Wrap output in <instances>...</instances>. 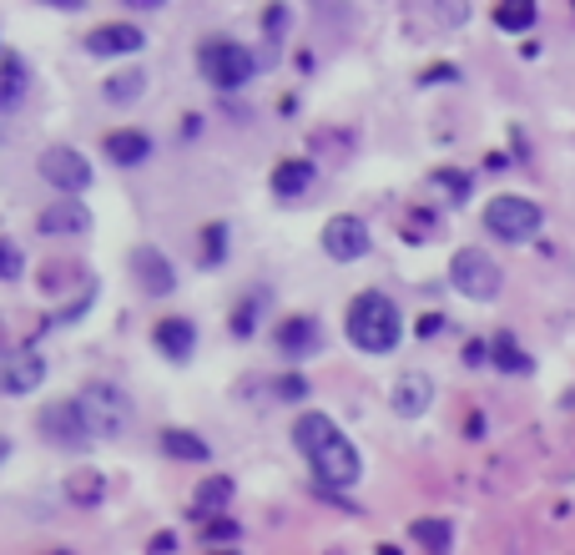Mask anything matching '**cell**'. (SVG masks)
<instances>
[{"instance_id": "obj_1", "label": "cell", "mask_w": 575, "mask_h": 555, "mask_svg": "<svg viewBox=\"0 0 575 555\" xmlns=\"http://www.w3.org/2000/svg\"><path fill=\"white\" fill-rule=\"evenodd\" d=\"M293 445L303 450V460H308V470H314V480L324 489H349V485H359V475H364V460H359V450H353V439L318 410L298 414V424H293Z\"/></svg>"}, {"instance_id": "obj_2", "label": "cell", "mask_w": 575, "mask_h": 555, "mask_svg": "<svg viewBox=\"0 0 575 555\" xmlns=\"http://www.w3.org/2000/svg\"><path fill=\"white\" fill-rule=\"evenodd\" d=\"M343 329H349V344H359L364 354H394L404 339V318L389 293H359L343 314Z\"/></svg>"}, {"instance_id": "obj_3", "label": "cell", "mask_w": 575, "mask_h": 555, "mask_svg": "<svg viewBox=\"0 0 575 555\" xmlns=\"http://www.w3.org/2000/svg\"><path fill=\"white\" fill-rule=\"evenodd\" d=\"M197 67L202 76L218 86V92H243L253 76H258V56L248 46H237V40H208L202 51H197Z\"/></svg>"}, {"instance_id": "obj_4", "label": "cell", "mask_w": 575, "mask_h": 555, "mask_svg": "<svg viewBox=\"0 0 575 555\" xmlns=\"http://www.w3.org/2000/svg\"><path fill=\"white\" fill-rule=\"evenodd\" d=\"M81 414H86V424H92L96 439H117L121 429L131 424V399L121 383H106V379H92L86 389L77 394Z\"/></svg>"}, {"instance_id": "obj_5", "label": "cell", "mask_w": 575, "mask_h": 555, "mask_svg": "<svg viewBox=\"0 0 575 555\" xmlns=\"http://www.w3.org/2000/svg\"><path fill=\"white\" fill-rule=\"evenodd\" d=\"M449 283H455V293L474 298V304H495L500 288H505V273H500V263L490 252L459 248L455 258H449Z\"/></svg>"}, {"instance_id": "obj_6", "label": "cell", "mask_w": 575, "mask_h": 555, "mask_svg": "<svg viewBox=\"0 0 575 555\" xmlns=\"http://www.w3.org/2000/svg\"><path fill=\"white\" fill-rule=\"evenodd\" d=\"M540 223H545V212L530 198H515V192L490 198V208H484V227H490L500 243H530L540 233Z\"/></svg>"}, {"instance_id": "obj_7", "label": "cell", "mask_w": 575, "mask_h": 555, "mask_svg": "<svg viewBox=\"0 0 575 555\" xmlns=\"http://www.w3.org/2000/svg\"><path fill=\"white\" fill-rule=\"evenodd\" d=\"M40 439L46 445H56V450H66V454H81L86 445H92V424H86V414H81V404L77 399H61V404H46L40 410Z\"/></svg>"}, {"instance_id": "obj_8", "label": "cell", "mask_w": 575, "mask_h": 555, "mask_svg": "<svg viewBox=\"0 0 575 555\" xmlns=\"http://www.w3.org/2000/svg\"><path fill=\"white\" fill-rule=\"evenodd\" d=\"M36 173L46 177L51 187H61L66 198H77V192H86L92 187V162L81 157L77 146H46L36 162Z\"/></svg>"}, {"instance_id": "obj_9", "label": "cell", "mask_w": 575, "mask_h": 555, "mask_svg": "<svg viewBox=\"0 0 575 555\" xmlns=\"http://www.w3.org/2000/svg\"><path fill=\"white\" fill-rule=\"evenodd\" d=\"M46 379V358L36 349H5L0 354V394H31Z\"/></svg>"}, {"instance_id": "obj_10", "label": "cell", "mask_w": 575, "mask_h": 555, "mask_svg": "<svg viewBox=\"0 0 575 555\" xmlns=\"http://www.w3.org/2000/svg\"><path fill=\"white\" fill-rule=\"evenodd\" d=\"M368 248H374V238H368L364 217H333V223L324 227V252L333 263H353V258H364Z\"/></svg>"}, {"instance_id": "obj_11", "label": "cell", "mask_w": 575, "mask_h": 555, "mask_svg": "<svg viewBox=\"0 0 575 555\" xmlns=\"http://www.w3.org/2000/svg\"><path fill=\"white\" fill-rule=\"evenodd\" d=\"M389 404H394V414H404V420H419V414L434 404V379L424 369H409V374H399L394 379V389H389Z\"/></svg>"}, {"instance_id": "obj_12", "label": "cell", "mask_w": 575, "mask_h": 555, "mask_svg": "<svg viewBox=\"0 0 575 555\" xmlns=\"http://www.w3.org/2000/svg\"><path fill=\"white\" fill-rule=\"evenodd\" d=\"M131 273H137V283H142L152 298H167L172 288H177V273H172L167 252L162 248H137L131 252Z\"/></svg>"}, {"instance_id": "obj_13", "label": "cell", "mask_w": 575, "mask_h": 555, "mask_svg": "<svg viewBox=\"0 0 575 555\" xmlns=\"http://www.w3.org/2000/svg\"><path fill=\"white\" fill-rule=\"evenodd\" d=\"M31 96V67L21 61V56H0V117H11V111H21Z\"/></svg>"}, {"instance_id": "obj_14", "label": "cell", "mask_w": 575, "mask_h": 555, "mask_svg": "<svg viewBox=\"0 0 575 555\" xmlns=\"http://www.w3.org/2000/svg\"><path fill=\"white\" fill-rule=\"evenodd\" d=\"M152 344H157L162 354L172 358V364H187V358L197 354V329H192V318H162L157 329H152Z\"/></svg>"}, {"instance_id": "obj_15", "label": "cell", "mask_w": 575, "mask_h": 555, "mask_svg": "<svg viewBox=\"0 0 575 555\" xmlns=\"http://www.w3.org/2000/svg\"><path fill=\"white\" fill-rule=\"evenodd\" d=\"M273 344H278V354L283 358H308V354H318V323L314 318H283L278 323V333H273Z\"/></svg>"}, {"instance_id": "obj_16", "label": "cell", "mask_w": 575, "mask_h": 555, "mask_svg": "<svg viewBox=\"0 0 575 555\" xmlns=\"http://www.w3.org/2000/svg\"><path fill=\"white\" fill-rule=\"evenodd\" d=\"M86 208H81L77 198H61V202H51V208L36 217V227L46 233V238H71V233H86Z\"/></svg>"}, {"instance_id": "obj_17", "label": "cell", "mask_w": 575, "mask_h": 555, "mask_svg": "<svg viewBox=\"0 0 575 555\" xmlns=\"http://www.w3.org/2000/svg\"><path fill=\"white\" fill-rule=\"evenodd\" d=\"M86 51H92V56H131V51H142V31L127 26V21L96 26L92 36H86Z\"/></svg>"}, {"instance_id": "obj_18", "label": "cell", "mask_w": 575, "mask_h": 555, "mask_svg": "<svg viewBox=\"0 0 575 555\" xmlns=\"http://www.w3.org/2000/svg\"><path fill=\"white\" fill-rule=\"evenodd\" d=\"M106 157L117 167H142L152 157V137L137 132V127H121V132H106Z\"/></svg>"}, {"instance_id": "obj_19", "label": "cell", "mask_w": 575, "mask_h": 555, "mask_svg": "<svg viewBox=\"0 0 575 555\" xmlns=\"http://www.w3.org/2000/svg\"><path fill=\"white\" fill-rule=\"evenodd\" d=\"M318 182V167L314 162H303V157H288V162H278L273 167V198H303L308 187Z\"/></svg>"}, {"instance_id": "obj_20", "label": "cell", "mask_w": 575, "mask_h": 555, "mask_svg": "<svg viewBox=\"0 0 575 555\" xmlns=\"http://www.w3.org/2000/svg\"><path fill=\"white\" fill-rule=\"evenodd\" d=\"M102 495H106V475L102 470H92V464H81V470H71L66 475V500H77V505H102Z\"/></svg>"}, {"instance_id": "obj_21", "label": "cell", "mask_w": 575, "mask_h": 555, "mask_svg": "<svg viewBox=\"0 0 575 555\" xmlns=\"http://www.w3.org/2000/svg\"><path fill=\"white\" fill-rule=\"evenodd\" d=\"M162 454H172V460H192V464L212 460L208 439L192 435V429H162Z\"/></svg>"}, {"instance_id": "obj_22", "label": "cell", "mask_w": 575, "mask_h": 555, "mask_svg": "<svg viewBox=\"0 0 575 555\" xmlns=\"http://www.w3.org/2000/svg\"><path fill=\"white\" fill-rule=\"evenodd\" d=\"M490 358H495L500 374H536V358L525 354L515 344V333H495V344H490Z\"/></svg>"}, {"instance_id": "obj_23", "label": "cell", "mask_w": 575, "mask_h": 555, "mask_svg": "<svg viewBox=\"0 0 575 555\" xmlns=\"http://www.w3.org/2000/svg\"><path fill=\"white\" fill-rule=\"evenodd\" d=\"M227 505H233V480H227V475H212L208 485L197 489L192 520H208V516H218V510H227Z\"/></svg>"}, {"instance_id": "obj_24", "label": "cell", "mask_w": 575, "mask_h": 555, "mask_svg": "<svg viewBox=\"0 0 575 555\" xmlns=\"http://www.w3.org/2000/svg\"><path fill=\"white\" fill-rule=\"evenodd\" d=\"M536 5L530 0H505V5H495V26L500 31H530L536 26Z\"/></svg>"}, {"instance_id": "obj_25", "label": "cell", "mask_w": 575, "mask_h": 555, "mask_svg": "<svg viewBox=\"0 0 575 555\" xmlns=\"http://www.w3.org/2000/svg\"><path fill=\"white\" fill-rule=\"evenodd\" d=\"M142 86H146V76H142V71H121V76H112V81H106V102L127 106V102H137V96H142Z\"/></svg>"}, {"instance_id": "obj_26", "label": "cell", "mask_w": 575, "mask_h": 555, "mask_svg": "<svg viewBox=\"0 0 575 555\" xmlns=\"http://www.w3.org/2000/svg\"><path fill=\"white\" fill-rule=\"evenodd\" d=\"M449 520H414V541L419 545H430L434 555H445V545H449Z\"/></svg>"}, {"instance_id": "obj_27", "label": "cell", "mask_w": 575, "mask_h": 555, "mask_svg": "<svg viewBox=\"0 0 575 555\" xmlns=\"http://www.w3.org/2000/svg\"><path fill=\"white\" fill-rule=\"evenodd\" d=\"M26 273V252L15 248L11 238H0V283H11V278Z\"/></svg>"}, {"instance_id": "obj_28", "label": "cell", "mask_w": 575, "mask_h": 555, "mask_svg": "<svg viewBox=\"0 0 575 555\" xmlns=\"http://www.w3.org/2000/svg\"><path fill=\"white\" fill-rule=\"evenodd\" d=\"M208 541H218V545L237 541V526H233V520H212V526H208Z\"/></svg>"}, {"instance_id": "obj_29", "label": "cell", "mask_w": 575, "mask_h": 555, "mask_svg": "<svg viewBox=\"0 0 575 555\" xmlns=\"http://www.w3.org/2000/svg\"><path fill=\"white\" fill-rule=\"evenodd\" d=\"M283 26H288V5H273L268 21H262V31H268V36H283Z\"/></svg>"}, {"instance_id": "obj_30", "label": "cell", "mask_w": 575, "mask_h": 555, "mask_svg": "<svg viewBox=\"0 0 575 555\" xmlns=\"http://www.w3.org/2000/svg\"><path fill=\"white\" fill-rule=\"evenodd\" d=\"M465 364H470V369H474V364H484V344H470V349H465Z\"/></svg>"}, {"instance_id": "obj_31", "label": "cell", "mask_w": 575, "mask_h": 555, "mask_svg": "<svg viewBox=\"0 0 575 555\" xmlns=\"http://www.w3.org/2000/svg\"><path fill=\"white\" fill-rule=\"evenodd\" d=\"M5 454H11V439L0 435V464H5Z\"/></svg>"}, {"instance_id": "obj_32", "label": "cell", "mask_w": 575, "mask_h": 555, "mask_svg": "<svg viewBox=\"0 0 575 555\" xmlns=\"http://www.w3.org/2000/svg\"><path fill=\"white\" fill-rule=\"evenodd\" d=\"M46 555H71V551H46Z\"/></svg>"}]
</instances>
